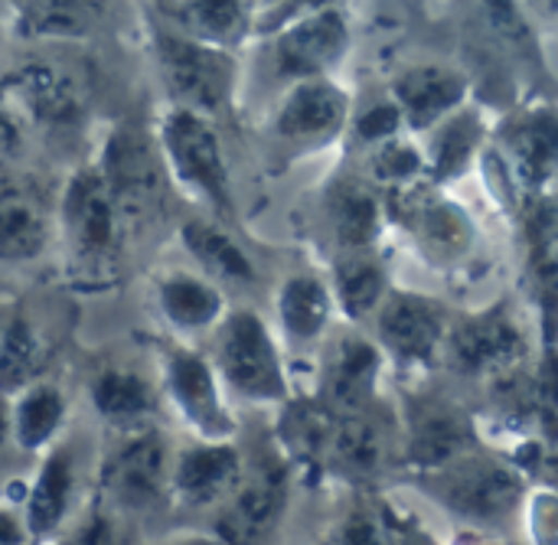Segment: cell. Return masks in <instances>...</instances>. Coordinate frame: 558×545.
Here are the masks:
<instances>
[{
    "mask_svg": "<svg viewBox=\"0 0 558 545\" xmlns=\"http://www.w3.org/2000/svg\"><path fill=\"white\" fill-rule=\"evenodd\" d=\"M56 229L75 278L88 284H105L114 278L128 219L98 164H88L65 180Z\"/></svg>",
    "mask_w": 558,
    "mask_h": 545,
    "instance_id": "cell-1",
    "label": "cell"
},
{
    "mask_svg": "<svg viewBox=\"0 0 558 545\" xmlns=\"http://www.w3.org/2000/svg\"><path fill=\"white\" fill-rule=\"evenodd\" d=\"M157 147L170 183L216 216H232V180L219 134L206 114L170 105L157 124Z\"/></svg>",
    "mask_w": 558,
    "mask_h": 545,
    "instance_id": "cell-2",
    "label": "cell"
},
{
    "mask_svg": "<svg viewBox=\"0 0 558 545\" xmlns=\"http://www.w3.org/2000/svg\"><path fill=\"white\" fill-rule=\"evenodd\" d=\"M170 468L173 445L160 425L111 435V445L95 471V494H101L128 520L154 513L157 507L170 504Z\"/></svg>",
    "mask_w": 558,
    "mask_h": 545,
    "instance_id": "cell-3",
    "label": "cell"
},
{
    "mask_svg": "<svg viewBox=\"0 0 558 545\" xmlns=\"http://www.w3.org/2000/svg\"><path fill=\"white\" fill-rule=\"evenodd\" d=\"M150 49L160 82L177 108L206 118L226 111L235 88V59L229 49L209 46L180 29H157Z\"/></svg>",
    "mask_w": 558,
    "mask_h": 545,
    "instance_id": "cell-4",
    "label": "cell"
},
{
    "mask_svg": "<svg viewBox=\"0 0 558 545\" xmlns=\"http://www.w3.org/2000/svg\"><path fill=\"white\" fill-rule=\"evenodd\" d=\"M213 366L226 392L245 402L278 405L288 399V376L278 356V343L265 320L252 311H229L216 327Z\"/></svg>",
    "mask_w": 558,
    "mask_h": 545,
    "instance_id": "cell-5",
    "label": "cell"
},
{
    "mask_svg": "<svg viewBox=\"0 0 558 545\" xmlns=\"http://www.w3.org/2000/svg\"><path fill=\"white\" fill-rule=\"evenodd\" d=\"M160 399L196 441H235L239 422L226 402V386L203 353L173 343L160 356Z\"/></svg>",
    "mask_w": 558,
    "mask_h": 545,
    "instance_id": "cell-6",
    "label": "cell"
},
{
    "mask_svg": "<svg viewBox=\"0 0 558 545\" xmlns=\"http://www.w3.org/2000/svg\"><path fill=\"white\" fill-rule=\"evenodd\" d=\"M418 487L448 513H458L477 526H500L523 500L520 471L474 451L445 468L418 474Z\"/></svg>",
    "mask_w": 558,
    "mask_h": 545,
    "instance_id": "cell-7",
    "label": "cell"
},
{
    "mask_svg": "<svg viewBox=\"0 0 558 545\" xmlns=\"http://www.w3.org/2000/svg\"><path fill=\"white\" fill-rule=\"evenodd\" d=\"M98 170L105 173L128 226L137 222L141 216H154L170 186V173L163 167L157 137L134 128H114L108 134Z\"/></svg>",
    "mask_w": 558,
    "mask_h": 545,
    "instance_id": "cell-8",
    "label": "cell"
},
{
    "mask_svg": "<svg viewBox=\"0 0 558 545\" xmlns=\"http://www.w3.org/2000/svg\"><path fill=\"white\" fill-rule=\"evenodd\" d=\"M85 500L78 481V458L69 441H59L39 458V468L20 500V517L26 523L29 540L36 545L56 543L62 530L78 517Z\"/></svg>",
    "mask_w": 558,
    "mask_h": 545,
    "instance_id": "cell-9",
    "label": "cell"
},
{
    "mask_svg": "<svg viewBox=\"0 0 558 545\" xmlns=\"http://www.w3.org/2000/svg\"><path fill=\"white\" fill-rule=\"evenodd\" d=\"M245 474V455L235 441H186L173 448L170 504L180 510L226 507Z\"/></svg>",
    "mask_w": 558,
    "mask_h": 545,
    "instance_id": "cell-10",
    "label": "cell"
},
{
    "mask_svg": "<svg viewBox=\"0 0 558 545\" xmlns=\"http://www.w3.org/2000/svg\"><path fill=\"white\" fill-rule=\"evenodd\" d=\"M288 500V464L284 458L262 455L258 464L245 461V474L235 494L222 507L216 533L232 545H255L278 523Z\"/></svg>",
    "mask_w": 558,
    "mask_h": 545,
    "instance_id": "cell-11",
    "label": "cell"
},
{
    "mask_svg": "<svg viewBox=\"0 0 558 545\" xmlns=\"http://www.w3.org/2000/svg\"><path fill=\"white\" fill-rule=\"evenodd\" d=\"M347 43H350V29L343 13L333 7H317L281 29L275 46L278 72L294 82L324 78L343 56Z\"/></svg>",
    "mask_w": 558,
    "mask_h": 545,
    "instance_id": "cell-12",
    "label": "cell"
},
{
    "mask_svg": "<svg viewBox=\"0 0 558 545\" xmlns=\"http://www.w3.org/2000/svg\"><path fill=\"white\" fill-rule=\"evenodd\" d=\"M88 405L108 435H128L157 425L163 405L160 386L131 366H105L88 379Z\"/></svg>",
    "mask_w": 558,
    "mask_h": 545,
    "instance_id": "cell-13",
    "label": "cell"
},
{
    "mask_svg": "<svg viewBox=\"0 0 558 545\" xmlns=\"http://www.w3.org/2000/svg\"><path fill=\"white\" fill-rule=\"evenodd\" d=\"M396 219L422 242L425 252L438 258H458L471 245V219L458 203L438 196L428 186H402L389 196Z\"/></svg>",
    "mask_w": 558,
    "mask_h": 545,
    "instance_id": "cell-14",
    "label": "cell"
},
{
    "mask_svg": "<svg viewBox=\"0 0 558 545\" xmlns=\"http://www.w3.org/2000/svg\"><path fill=\"white\" fill-rule=\"evenodd\" d=\"M154 307L160 320L177 337H196L206 330H216L226 320V294L196 271H163L154 281Z\"/></svg>",
    "mask_w": 558,
    "mask_h": 545,
    "instance_id": "cell-15",
    "label": "cell"
},
{
    "mask_svg": "<svg viewBox=\"0 0 558 545\" xmlns=\"http://www.w3.org/2000/svg\"><path fill=\"white\" fill-rule=\"evenodd\" d=\"M409 415L412 419H409L405 458L418 474L445 468L474 451V428L461 409H454L441 399H425V402L412 405Z\"/></svg>",
    "mask_w": 558,
    "mask_h": 545,
    "instance_id": "cell-16",
    "label": "cell"
},
{
    "mask_svg": "<svg viewBox=\"0 0 558 545\" xmlns=\"http://www.w3.org/2000/svg\"><path fill=\"white\" fill-rule=\"evenodd\" d=\"M379 340L402 363H428L445 343V307L422 294H392L379 307Z\"/></svg>",
    "mask_w": 558,
    "mask_h": 545,
    "instance_id": "cell-17",
    "label": "cell"
},
{
    "mask_svg": "<svg viewBox=\"0 0 558 545\" xmlns=\"http://www.w3.org/2000/svg\"><path fill=\"white\" fill-rule=\"evenodd\" d=\"M343 121L347 95L324 75L294 82V88L284 95L275 114V131L291 144H324L333 134H340Z\"/></svg>",
    "mask_w": 558,
    "mask_h": 545,
    "instance_id": "cell-18",
    "label": "cell"
},
{
    "mask_svg": "<svg viewBox=\"0 0 558 545\" xmlns=\"http://www.w3.org/2000/svg\"><path fill=\"white\" fill-rule=\"evenodd\" d=\"M392 92L405 128L428 131L461 108L468 98V78L445 65H415L396 78Z\"/></svg>",
    "mask_w": 558,
    "mask_h": 545,
    "instance_id": "cell-19",
    "label": "cell"
},
{
    "mask_svg": "<svg viewBox=\"0 0 558 545\" xmlns=\"http://www.w3.org/2000/svg\"><path fill=\"white\" fill-rule=\"evenodd\" d=\"M69 396L52 379H36L16 396H10V438L23 455L43 458L49 448L65 441Z\"/></svg>",
    "mask_w": 558,
    "mask_h": 545,
    "instance_id": "cell-20",
    "label": "cell"
},
{
    "mask_svg": "<svg viewBox=\"0 0 558 545\" xmlns=\"http://www.w3.org/2000/svg\"><path fill=\"white\" fill-rule=\"evenodd\" d=\"M523 353V334L504 311H487L464 320L451 334V360L464 373H497L517 363Z\"/></svg>",
    "mask_w": 558,
    "mask_h": 545,
    "instance_id": "cell-21",
    "label": "cell"
},
{
    "mask_svg": "<svg viewBox=\"0 0 558 545\" xmlns=\"http://www.w3.org/2000/svg\"><path fill=\"white\" fill-rule=\"evenodd\" d=\"M507 160L530 190L546 186L558 173V114L549 108L526 111L504 128Z\"/></svg>",
    "mask_w": 558,
    "mask_h": 545,
    "instance_id": "cell-22",
    "label": "cell"
},
{
    "mask_svg": "<svg viewBox=\"0 0 558 545\" xmlns=\"http://www.w3.org/2000/svg\"><path fill=\"white\" fill-rule=\"evenodd\" d=\"M379 376V353L360 337H347L333 347L324 366V396L327 409L337 415H356L369 405Z\"/></svg>",
    "mask_w": 558,
    "mask_h": 545,
    "instance_id": "cell-23",
    "label": "cell"
},
{
    "mask_svg": "<svg viewBox=\"0 0 558 545\" xmlns=\"http://www.w3.org/2000/svg\"><path fill=\"white\" fill-rule=\"evenodd\" d=\"M180 242L186 255L209 275V281H222V284L255 281V265L248 252L222 226L209 219H186L180 226Z\"/></svg>",
    "mask_w": 558,
    "mask_h": 545,
    "instance_id": "cell-24",
    "label": "cell"
},
{
    "mask_svg": "<svg viewBox=\"0 0 558 545\" xmlns=\"http://www.w3.org/2000/svg\"><path fill=\"white\" fill-rule=\"evenodd\" d=\"M52 239V222L46 209L20 193V190H3L0 193V262L7 265H29L43 258Z\"/></svg>",
    "mask_w": 558,
    "mask_h": 545,
    "instance_id": "cell-25",
    "label": "cell"
},
{
    "mask_svg": "<svg viewBox=\"0 0 558 545\" xmlns=\"http://www.w3.org/2000/svg\"><path fill=\"white\" fill-rule=\"evenodd\" d=\"M46 366V340L36 324L20 311L10 307L0 314V392L16 396L29 383L43 379Z\"/></svg>",
    "mask_w": 558,
    "mask_h": 545,
    "instance_id": "cell-26",
    "label": "cell"
},
{
    "mask_svg": "<svg viewBox=\"0 0 558 545\" xmlns=\"http://www.w3.org/2000/svg\"><path fill=\"white\" fill-rule=\"evenodd\" d=\"M255 20V0H190L170 23L180 33L219 49H235Z\"/></svg>",
    "mask_w": 558,
    "mask_h": 545,
    "instance_id": "cell-27",
    "label": "cell"
},
{
    "mask_svg": "<svg viewBox=\"0 0 558 545\" xmlns=\"http://www.w3.org/2000/svg\"><path fill=\"white\" fill-rule=\"evenodd\" d=\"M333 298L317 275H291L278 291V317L294 343L317 340L330 324Z\"/></svg>",
    "mask_w": 558,
    "mask_h": 545,
    "instance_id": "cell-28",
    "label": "cell"
},
{
    "mask_svg": "<svg viewBox=\"0 0 558 545\" xmlns=\"http://www.w3.org/2000/svg\"><path fill=\"white\" fill-rule=\"evenodd\" d=\"M330 226L337 232V242L350 252H363L376 242L379 235V199L373 186L363 180H343L333 186L327 199Z\"/></svg>",
    "mask_w": 558,
    "mask_h": 545,
    "instance_id": "cell-29",
    "label": "cell"
},
{
    "mask_svg": "<svg viewBox=\"0 0 558 545\" xmlns=\"http://www.w3.org/2000/svg\"><path fill=\"white\" fill-rule=\"evenodd\" d=\"M111 0H26L20 23L33 36L52 39H82L108 13Z\"/></svg>",
    "mask_w": 558,
    "mask_h": 545,
    "instance_id": "cell-30",
    "label": "cell"
},
{
    "mask_svg": "<svg viewBox=\"0 0 558 545\" xmlns=\"http://www.w3.org/2000/svg\"><path fill=\"white\" fill-rule=\"evenodd\" d=\"M481 141H484V121L474 111H454L432 134V150L425 157L428 173L438 183L461 177L471 167V160L477 157Z\"/></svg>",
    "mask_w": 558,
    "mask_h": 545,
    "instance_id": "cell-31",
    "label": "cell"
},
{
    "mask_svg": "<svg viewBox=\"0 0 558 545\" xmlns=\"http://www.w3.org/2000/svg\"><path fill=\"white\" fill-rule=\"evenodd\" d=\"M383 455H386L383 432L369 419H363V412L337 419V428H333L330 445H327V461L337 471L353 474V477H366V474L379 471Z\"/></svg>",
    "mask_w": 558,
    "mask_h": 545,
    "instance_id": "cell-32",
    "label": "cell"
},
{
    "mask_svg": "<svg viewBox=\"0 0 558 545\" xmlns=\"http://www.w3.org/2000/svg\"><path fill=\"white\" fill-rule=\"evenodd\" d=\"M333 291H337L343 314L353 320H363L379 307V301L386 294V271L379 268V262H373L366 255H347L337 265Z\"/></svg>",
    "mask_w": 558,
    "mask_h": 545,
    "instance_id": "cell-33",
    "label": "cell"
},
{
    "mask_svg": "<svg viewBox=\"0 0 558 545\" xmlns=\"http://www.w3.org/2000/svg\"><path fill=\"white\" fill-rule=\"evenodd\" d=\"M530 258L549 317L558 314V203H539L530 216Z\"/></svg>",
    "mask_w": 558,
    "mask_h": 545,
    "instance_id": "cell-34",
    "label": "cell"
},
{
    "mask_svg": "<svg viewBox=\"0 0 558 545\" xmlns=\"http://www.w3.org/2000/svg\"><path fill=\"white\" fill-rule=\"evenodd\" d=\"M484 16L487 26L497 39V46L523 65H539V46H536V33L526 23L523 10L517 7V0H484Z\"/></svg>",
    "mask_w": 558,
    "mask_h": 545,
    "instance_id": "cell-35",
    "label": "cell"
},
{
    "mask_svg": "<svg viewBox=\"0 0 558 545\" xmlns=\"http://www.w3.org/2000/svg\"><path fill=\"white\" fill-rule=\"evenodd\" d=\"M124 520L101 494H88L78 517L62 530L52 545H121L124 543Z\"/></svg>",
    "mask_w": 558,
    "mask_h": 545,
    "instance_id": "cell-36",
    "label": "cell"
},
{
    "mask_svg": "<svg viewBox=\"0 0 558 545\" xmlns=\"http://www.w3.org/2000/svg\"><path fill=\"white\" fill-rule=\"evenodd\" d=\"M425 167V157L405 144L402 137H392V141H383L376 157H373V173L386 183H409L412 177H418Z\"/></svg>",
    "mask_w": 558,
    "mask_h": 545,
    "instance_id": "cell-37",
    "label": "cell"
},
{
    "mask_svg": "<svg viewBox=\"0 0 558 545\" xmlns=\"http://www.w3.org/2000/svg\"><path fill=\"white\" fill-rule=\"evenodd\" d=\"M333 545H396V533H392V523L383 513L353 510L340 523Z\"/></svg>",
    "mask_w": 558,
    "mask_h": 545,
    "instance_id": "cell-38",
    "label": "cell"
},
{
    "mask_svg": "<svg viewBox=\"0 0 558 545\" xmlns=\"http://www.w3.org/2000/svg\"><path fill=\"white\" fill-rule=\"evenodd\" d=\"M405 121H402V111H399V105L396 101H389V105H376V108H369L366 114H360V121H356V134L363 137V141H376V144H383V141H392L396 134H399V128H402Z\"/></svg>",
    "mask_w": 558,
    "mask_h": 545,
    "instance_id": "cell-39",
    "label": "cell"
},
{
    "mask_svg": "<svg viewBox=\"0 0 558 545\" xmlns=\"http://www.w3.org/2000/svg\"><path fill=\"white\" fill-rule=\"evenodd\" d=\"M530 533L536 545H558V494L546 491L530 500Z\"/></svg>",
    "mask_w": 558,
    "mask_h": 545,
    "instance_id": "cell-40",
    "label": "cell"
},
{
    "mask_svg": "<svg viewBox=\"0 0 558 545\" xmlns=\"http://www.w3.org/2000/svg\"><path fill=\"white\" fill-rule=\"evenodd\" d=\"M0 545H36L26 533V523L20 510L0 507Z\"/></svg>",
    "mask_w": 558,
    "mask_h": 545,
    "instance_id": "cell-41",
    "label": "cell"
},
{
    "mask_svg": "<svg viewBox=\"0 0 558 545\" xmlns=\"http://www.w3.org/2000/svg\"><path fill=\"white\" fill-rule=\"evenodd\" d=\"M160 545H232L229 540H222L216 530L213 533H177L170 540H163Z\"/></svg>",
    "mask_w": 558,
    "mask_h": 545,
    "instance_id": "cell-42",
    "label": "cell"
},
{
    "mask_svg": "<svg viewBox=\"0 0 558 545\" xmlns=\"http://www.w3.org/2000/svg\"><path fill=\"white\" fill-rule=\"evenodd\" d=\"M7 445H13V438H10V396L0 392V455Z\"/></svg>",
    "mask_w": 558,
    "mask_h": 545,
    "instance_id": "cell-43",
    "label": "cell"
},
{
    "mask_svg": "<svg viewBox=\"0 0 558 545\" xmlns=\"http://www.w3.org/2000/svg\"><path fill=\"white\" fill-rule=\"evenodd\" d=\"M255 3H258V0H255Z\"/></svg>",
    "mask_w": 558,
    "mask_h": 545,
    "instance_id": "cell-44",
    "label": "cell"
}]
</instances>
